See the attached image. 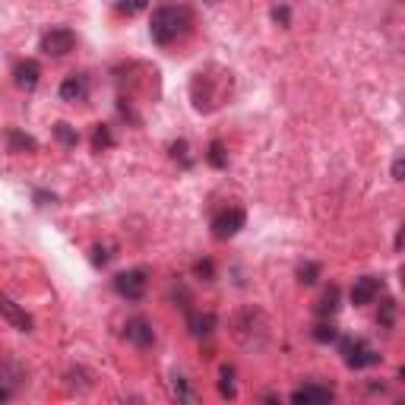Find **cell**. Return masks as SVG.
I'll use <instances>...</instances> for the list:
<instances>
[{
    "mask_svg": "<svg viewBox=\"0 0 405 405\" xmlns=\"http://www.w3.org/2000/svg\"><path fill=\"white\" fill-rule=\"evenodd\" d=\"M232 96V73L222 67H202L190 79V98L200 114H212Z\"/></svg>",
    "mask_w": 405,
    "mask_h": 405,
    "instance_id": "obj_1",
    "label": "cell"
},
{
    "mask_svg": "<svg viewBox=\"0 0 405 405\" xmlns=\"http://www.w3.org/2000/svg\"><path fill=\"white\" fill-rule=\"evenodd\" d=\"M193 25V16L184 4H161L152 10V19H149V35L159 48H168L174 45L178 38H184Z\"/></svg>",
    "mask_w": 405,
    "mask_h": 405,
    "instance_id": "obj_2",
    "label": "cell"
},
{
    "mask_svg": "<svg viewBox=\"0 0 405 405\" xmlns=\"http://www.w3.org/2000/svg\"><path fill=\"white\" fill-rule=\"evenodd\" d=\"M234 339L244 348H263L269 339V323L256 307H244L241 314H234Z\"/></svg>",
    "mask_w": 405,
    "mask_h": 405,
    "instance_id": "obj_3",
    "label": "cell"
},
{
    "mask_svg": "<svg viewBox=\"0 0 405 405\" xmlns=\"http://www.w3.org/2000/svg\"><path fill=\"white\" fill-rule=\"evenodd\" d=\"M339 348H342V358H346L348 367L361 370V367H374V364L383 361V355L370 346L367 339H355V336H346L339 339Z\"/></svg>",
    "mask_w": 405,
    "mask_h": 405,
    "instance_id": "obj_4",
    "label": "cell"
},
{
    "mask_svg": "<svg viewBox=\"0 0 405 405\" xmlns=\"http://www.w3.org/2000/svg\"><path fill=\"white\" fill-rule=\"evenodd\" d=\"M244 225H247V212H244V209H241V206H228V209H222V212L212 215V225H209V228H212L215 241H232Z\"/></svg>",
    "mask_w": 405,
    "mask_h": 405,
    "instance_id": "obj_5",
    "label": "cell"
},
{
    "mask_svg": "<svg viewBox=\"0 0 405 405\" xmlns=\"http://www.w3.org/2000/svg\"><path fill=\"white\" fill-rule=\"evenodd\" d=\"M146 275H149V273H146L143 266H139V269H127V273H118V275H114L111 285H114V292H118L120 298L139 301V298L146 295V282H149Z\"/></svg>",
    "mask_w": 405,
    "mask_h": 405,
    "instance_id": "obj_6",
    "label": "cell"
},
{
    "mask_svg": "<svg viewBox=\"0 0 405 405\" xmlns=\"http://www.w3.org/2000/svg\"><path fill=\"white\" fill-rule=\"evenodd\" d=\"M73 48H76V32L67 29V25L48 29L42 35V51L48 54V57H67Z\"/></svg>",
    "mask_w": 405,
    "mask_h": 405,
    "instance_id": "obj_7",
    "label": "cell"
},
{
    "mask_svg": "<svg viewBox=\"0 0 405 405\" xmlns=\"http://www.w3.org/2000/svg\"><path fill=\"white\" fill-rule=\"evenodd\" d=\"M13 83H16V89L32 92L38 83H42V64H38V60H32V57L19 60V64L13 67Z\"/></svg>",
    "mask_w": 405,
    "mask_h": 405,
    "instance_id": "obj_8",
    "label": "cell"
},
{
    "mask_svg": "<svg viewBox=\"0 0 405 405\" xmlns=\"http://www.w3.org/2000/svg\"><path fill=\"white\" fill-rule=\"evenodd\" d=\"M380 292H383V279H377V275H361V279H355V285H352V304L355 307L374 304L380 298Z\"/></svg>",
    "mask_w": 405,
    "mask_h": 405,
    "instance_id": "obj_9",
    "label": "cell"
},
{
    "mask_svg": "<svg viewBox=\"0 0 405 405\" xmlns=\"http://www.w3.org/2000/svg\"><path fill=\"white\" fill-rule=\"evenodd\" d=\"M124 339L130 342V346H137V348H149L155 342V329H152L149 320L133 316V320H127V326H124Z\"/></svg>",
    "mask_w": 405,
    "mask_h": 405,
    "instance_id": "obj_10",
    "label": "cell"
},
{
    "mask_svg": "<svg viewBox=\"0 0 405 405\" xmlns=\"http://www.w3.org/2000/svg\"><path fill=\"white\" fill-rule=\"evenodd\" d=\"M0 316H4L6 323H13L19 333H32V329H35V320H32L13 298H6V295H0Z\"/></svg>",
    "mask_w": 405,
    "mask_h": 405,
    "instance_id": "obj_11",
    "label": "cell"
},
{
    "mask_svg": "<svg viewBox=\"0 0 405 405\" xmlns=\"http://www.w3.org/2000/svg\"><path fill=\"white\" fill-rule=\"evenodd\" d=\"M60 98L76 105V101H86L89 98V76L86 73H70V76L60 83Z\"/></svg>",
    "mask_w": 405,
    "mask_h": 405,
    "instance_id": "obj_12",
    "label": "cell"
},
{
    "mask_svg": "<svg viewBox=\"0 0 405 405\" xmlns=\"http://www.w3.org/2000/svg\"><path fill=\"white\" fill-rule=\"evenodd\" d=\"M333 387H323V383H307V387H301V389H295L292 393V402H333Z\"/></svg>",
    "mask_w": 405,
    "mask_h": 405,
    "instance_id": "obj_13",
    "label": "cell"
},
{
    "mask_svg": "<svg viewBox=\"0 0 405 405\" xmlns=\"http://www.w3.org/2000/svg\"><path fill=\"white\" fill-rule=\"evenodd\" d=\"M339 298H342V292H339V285H329L326 292H323V298L320 304H316V314L326 320V316H333L336 310H339Z\"/></svg>",
    "mask_w": 405,
    "mask_h": 405,
    "instance_id": "obj_14",
    "label": "cell"
},
{
    "mask_svg": "<svg viewBox=\"0 0 405 405\" xmlns=\"http://www.w3.org/2000/svg\"><path fill=\"white\" fill-rule=\"evenodd\" d=\"M4 137H6V143H10L13 152H35L38 149L35 139H32L29 133H23V130H6Z\"/></svg>",
    "mask_w": 405,
    "mask_h": 405,
    "instance_id": "obj_15",
    "label": "cell"
},
{
    "mask_svg": "<svg viewBox=\"0 0 405 405\" xmlns=\"http://www.w3.org/2000/svg\"><path fill=\"white\" fill-rule=\"evenodd\" d=\"M114 146V137H111V127L108 124H96L92 127V149L96 152H105Z\"/></svg>",
    "mask_w": 405,
    "mask_h": 405,
    "instance_id": "obj_16",
    "label": "cell"
},
{
    "mask_svg": "<svg viewBox=\"0 0 405 405\" xmlns=\"http://www.w3.org/2000/svg\"><path fill=\"white\" fill-rule=\"evenodd\" d=\"M206 161L212 168H228V152H225V143H222V139H212V143H209V149H206Z\"/></svg>",
    "mask_w": 405,
    "mask_h": 405,
    "instance_id": "obj_17",
    "label": "cell"
},
{
    "mask_svg": "<svg viewBox=\"0 0 405 405\" xmlns=\"http://www.w3.org/2000/svg\"><path fill=\"white\" fill-rule=\"evenodd\" d=\"M54 137L60 139V143L67 146V149H76V143H79V133H76V127H70V124H54Z\"/></svg>",
    "mask_w": 405,
    "mask_h": 405,
    "instance_id": "obj_18",
    "label": "cell"
},
{
    "mask_svg": "<svg viewBox=\"0 0 405 405\" xmlns=\"http://www.w3.org/2000/svg\"><path fill=\"white\" fill-rule=\"evenodd\" d=\"M314 339H316V342H323V346H329V342L339 339V329H336L333 323L323 320V323H316V326H314Z\"/></svg>",
    "mask_w": 405,
    "mask_h": 405,
    "instance_id": "obj_19",
    "label": "cell"
},
{
    "mask_svg": "<svg viewBox=\"0 0 405 405\" xmlns=\"http://www.w3.org/2000/svg\"><path fill=\"white\" fill-rule=\"evenodd\" d=\"M193 326V336H209L215 329V314H202V316H193L190 320Z\"/></svg>",
    "mask_w": 405,
    "mask_h": 405,
    "instance_id": "obj_20",
    "label": "cell"
},
{
    "mask_svg": "<svg viewBox=\"0 0 405 405\" xmlns=\"http://www.w3.org/2000/svg\"><path fill=\"white\" fill-rule=\"evenodd\" d=\"M320 279V263H301L298 266V282L301 285H314Z\"/></svg>",
    "mask_w": 405,
    "mask_h": 405,
    "instance_id": "obj_21",
    "label": "cell"
},
{
    "mask_svg": "<svg viewBox=\"0 0 405 405\" xmlns=\"http://www.w3.org/2000/svg\"><path fill=\"white\" fill-rule=\"evenodd\" d=\"M146 6H149V0H118L114 4V10L124 13V16H137V13H143Z\"/></svg>",
    "mask_w": 405,
    "mask_h": 405,
    "instance_id": "obj_22",
    "label": "cell"
},
{
    "mask_svg": "<svg viewBox=\"0 0 405 405\" xmlns=\"http://www.w3.org/2000/svg\"><path fill=\"white\" fill-rule=\"evenodd\" d=\"M377 323H380V326H387V329L396 323V301H393V298H387V301H383L380 314H377Z\"/></svg>",
    "mask_w": 405,
    "mask_h": 405,
    "instance_id": "obj_23",
    "label": "cell"
},
{
    "mask_svg": "<svg viewBox=\"0 0 405 405\" xmlns=\"http://www.w3.org/2000/svg\"><path fill=\"white\" fill-rule=\"evenodd\" d=\"M232 377H234V370H232V367H225V370H222V383H219V393L225 396V399H234V383H232Z\"/></svg>",
    "mask_w": 405,
    "mask_h": 405,
    "instance_id": "obj_24",
    "label": "cell"
},
{
    "mask_svg": "<svg viewBox=\"0 0 405 405\" xmlns=\"http://www.w3.org/2000/svg\"><path fill=\"white\" fill-rule=\"evenodd\" d=\"M171 155H174V159H181V165H184V168H190V155H187V143H184V139L171 143Z\"/></svg>",
    "mask_w": 405,
    "mask_h": 405,
    "instance_id": "obj_25",
    "label": "cell"
},
{
    "mask_svg": "<svg viewBox=\"0 0 405 405\" xmlns=\"http://www.w3.org/2000/svg\"><path fill=\"white\" fill-rule=\"evenodd\" d=\"M273 19L282 25V29H288V23H292V10H288L285 4H282V6H273Z\"/></svg>",
    "mask_w": 405,
    "mask_h": 405,
    "instance_id": "obj_26",
    "label": "cell"
},
{
    "mask_svg": "<svg viewBox=\"0 0 405 405\" xmlns=\"http://www.w3.org/2000/svg\"><path fill=\"white\" fill-rule=\"evenodd\" d=\"M174 393H178L181 399H190V393H187V380H184V377H174Z\"/></svg>",
    "mask_w": 405,
    "mask_h": 405,
    "instance_id": "obj_27",
    "label": "cell"
},
{
    "mask_svg": "<svg viewBox=\"0 0 405 405\" xmlns=\"http://www.w3.org/2000/svg\"><path fill=\"white\" fill-rule=\"evenodd\" d=\"M108 260H111V253H108V251H101V247H96V251H92V263H96V266H105Z\"/></svg>",
    "mask_w": 405,
    "mask_h": 405,
    "instance_id": "obj_28",
    "label": "cell"
},
{
    "mask_svg": "<svg viewBox=\"0 0 405 405\" xmlns=\"http://www.w3.org/2000/svg\"><path fill=\"white\" fill-rule=\"evenodd\" d=\"M402 171H405V159H402V155H396V161H393V181H402Z\"/></svg>",
    "mask_w": 405,
    "mask_h": 405,
    "instance_id": "obj_29",
    "label": "cell"
},
{
    "mask_svg": "<svg viewBox=\"0 0 405 405\" xmlns=\"http://www.w3.org/2000/svg\"><path fill=\"white\" fill-rule=\"evenodd\" d=\"M197 273L202 275V279H212V263H209V260H200V263H197Z\"/></svg>",
    "mask_w": 405,
    "mask_h": 405,
    "instance_id": "obj_30",
    "label": "cell"
},
{
    "mask_svg": "<svg viewBox=\"0 0 405 405\" xmlns=\"http://www.w3.org/2000/svg\"><path fill=\"white\" fill-rule=\"evenodd\" d=\"M4 399H10V389H4V387H0V402H4Z\"/></svg>",
    "mask_w": 405,
    "mask_h": 405,
    "instance_id": "obj_31",
    "label": "cell"
},
{
    "mask_svg": "<svg viewBox=\"0 0 405 405\" xmlns=\"http://www.w3.org/2000/svg\"><path fill=\"white\" fill-rule=\"evenodd\" d=\"M206 4H219V0H206Z\"/></svg>",
    "mask_w": 405,
    "mask_h": 405,
    "instance_id": "obj_32",
    "label": "cell"
}]
</instances>
